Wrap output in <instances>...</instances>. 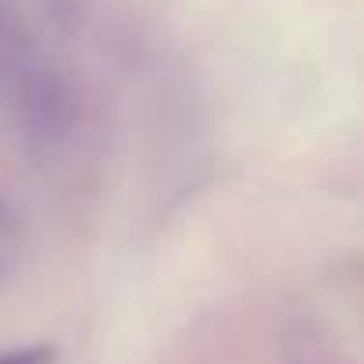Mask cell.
Listing matches in <instances>:
<instances>
[{"label": "cell", "mask_w": 364, "mask_h": 364, "mask_svg": "<svg viewBox=\"0 0 364 364\" xmlns=\"http://www.w3.org/2000/svg\"><path fill=\"white\" fill-rule=\"evenodd\" d=\"M50 360H54V346H26V350L0 353V364H50Z\"/></svg>", "instance_id": "6da1fadb"}]
</instances>
